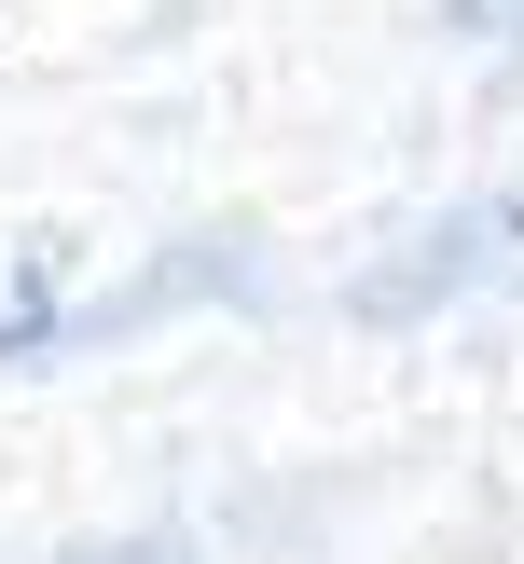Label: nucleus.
<instances>
[{"instance_id":"nucleus-1","label":"nucleus","mask_w":524,"mask_h":564,"mask_svg":"<svg viewBox=\"0 0 524 564\" xmlns=\"http://www.w3.org/2000/svg\"><path fill=\"white\" fill-rule=\"evenodd\" d=\"M496 275H524V193H456V207H428L414 235H386L345 275V317L359 330H428L441 303L496 290Z\"/></svg>"},{"instance_id":"nucleus-2","label":"nucleus","mask_w":524,"mask_h":564,"mask_svg":"<svg viewBox=\"0 0 524 564\" xmlns=\"http://www.w3.org/2000/svg\"><path fill=\"white\" fill-rule=\"evenodd\" d=\"M248 290H263V262H248V235H180L165 262H138L125 290L69 303V330H55V358H83V345H125V330H165V317H193V303H248Z\"/></svg>"},{"instance_id":"nucleus-3","label":"nucleus","mask_w":524,"mask_h":564,"mask_svg":"<svg viewBox=\"0 0 524 564\" xmlns=\"http://www.w3.org/2000/svg\"><path fill=\"white\" fill-rule=\"evenodd\" d=\"M55 330H69L55 275H42V262H14V275H0V358H55Z\"/></svg>"},{"instance_id":"nucleus-4","label":"nucleus","mask_w":524,"mask_h":564,"mask_svg":"<svg viewBox=\"0 0 524 564\" xmlns=\"http://www.w3.org/2000/svg\"><path fill=\"white\" fill-rule=\"evenodd\" d=\"M456 28H483V42H524V0H456Z\"/></svg>"},{"instance_id":"nucleus-5","label":"nucleus","mask_w":524,"mask_h":564,"mask_svg":"<svg viewBox=\"0 0 524 564\" xmlns=\"http://www.w3.org/2000/svg\"><path fill=\"white\" fill-rule=\"evenodd\" d=\"M69 564H180V538H110V551H69Z\"/></svg>"}]
</instances>
